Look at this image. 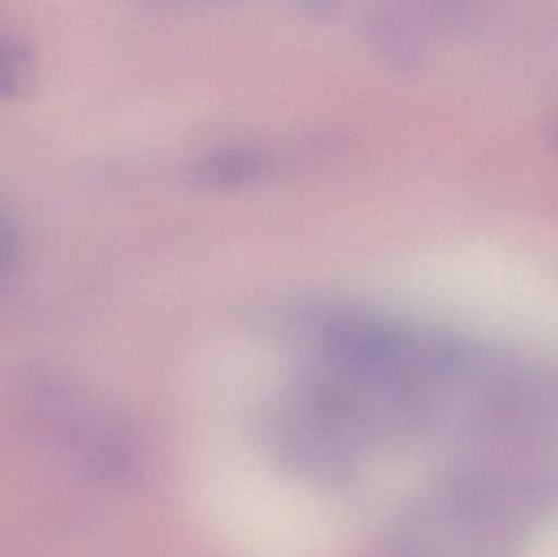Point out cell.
<instances>
[{
    "instance_id": "obj_1",
    "label": "cell",
    "mask_w": 558,
    "mask_h": 557,
    "mask_svg": "<svg viewBox=\"0 0 558 557\" xmlns=\"http://www.w3.org/2000/svg\"><path fill=\"white\" fill-rule=\"evenodd\" d=\"M23 386L38 417L51 424L82 464L100 476H130L133 450L113 415L88 405L61 376L41 368L26 370Z\"/></svg>"
},
{
    "instance_id": "obj_2",
    "label": "cell",
    "mask_w": 558,
    "mask_h": 557,
    "mask_svg": "<svg viewBox=\"0 0 558 557\" xmlns=\"http://www.w3.org/2000/svg\"><path fill=\"white\" fill-rule=\"evenodd\" d=\"M36 77V55L32 43L0 23V98L19 100Z\"/></svg>"
},
{
    "instance_id": "obj_3",
    "label": "cell",
    "mask_w": 558,
    "mask_h": 557,
    "mask_svg": "<svg viewBox=\"0 0 558 557\" xmlns=\"http://www.w3.org/2000/svg\"><path fill=\"white\" fill-rule=\"evenodd\" d=\"M265 169L264 156L251 149H222L199 160L196 175L211 186H235L257 179Z\"/></svg>"
},
{
    "instance_id": "obj_4",
    "label": "cell",
    "mask_w": 558,
    "mask_h": 557,
    "mask_svg": "<svg viewBox=\"0 0 558 557\" xmlns=\"http://www.w3.org/2000/svg\"><path fill=\"white\" fill-rule=\"evenodd\" d=\"M26 261V238L22 218L0 189V291L9 290Z\"/></svg>"
}]
</instances>
